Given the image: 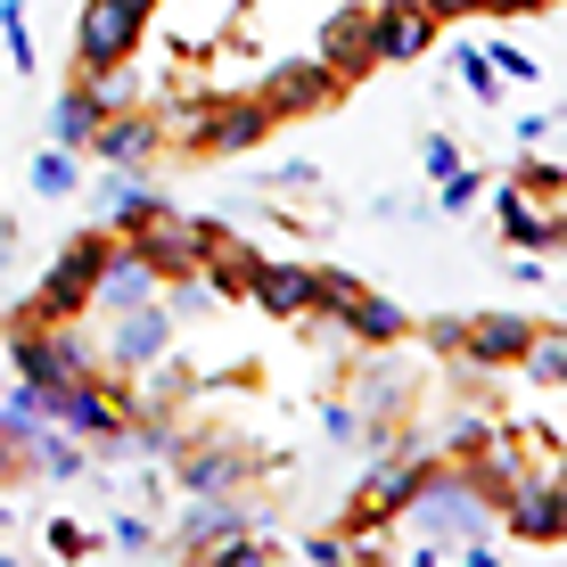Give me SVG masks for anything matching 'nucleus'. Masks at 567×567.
<instances>
[{"label":"nucleus","mask_w":567,"mask_h":567,"mask_svg":"<svg viewBox=\"0 0 567 567\" xmlns=\"http://www.w3.org/2000/svg\"><path fill=\"white\" fill-rule=\"evenodd\" d=\"M436 189H444V214H468V206L485 198V173H468V165H453V173H444Z\"/></svg>","instance_id":"26"},{"label":"nucleus","mask_w":567,"mask_h":567,"mask_svg":"<svg viewBox=\"0 0 567 567\" xmlns=\"http://www.w3.org/2000/svg\"><path fill=\"white\" fill-rule=\"evenodd\" d=\"M420 165H427V182H444V173L461 165V148H453V132H427L420 141Z\"/></svg>","instance_id":"28"},{"label":"nucleus","mask_w":567,"mask_h":567,"mask_svg":"<svg viewBox=\"0 0 567 567\" xmlns=\"http://www.w3.org/2000/svg\"><path fill=\"white\" fill-rule=\"evenodd\" d=\"M91 124H100V107H91V100H83V83H74L66 100L50 107V141H58V148H83V141H91Z\"/></svg>","instance_id":"22"},{"label":"nucleus","mask_w":567,"mask_h":567,"mask_svg":"<svg viewBox=\"0 0 567 567\" xmlns=\"http://www.w3.org/2000/svg\"><path fill=\"white\" fill-rule=\"evenodd\" d=\"M132 379H141V403H148V412H165V403L182 395V370H156V362H141Z\"/></svg>","instance_id":"27"},{"label":"nucleus","mask_w":567,"mask_h":567,"mask_svg":"<svg viewBox=\"0 0 567 567\" xmlns=\"http://www.w3.org/2000/svg\"><path fill=\"white\" fill-rule=\"evenodd\" d=\"M494 511L511 518V535H518V543H559V535H567V494H559L551 468H518L511 494H502Z\"/></svg>","instance_id":"6"},{"label":"nucleus","mask_w":567,"mask_h":567,"mask_svg":"<svg viewBox=\"0 0 567 567\" xmlns=\"http://www.w3.org/2000/svg\"><path fill=\"white\" fill-rule=\"evenodd\" d=\"M485 17H526V9H543V0H477Z\"/></svg>","instance_id":"35"},{"label":"nucleus","mask_w":567,"mask_h":567,"mask_svg":"<svg viewBox=\"0 0 567 567\" xmlns=\"http://www.w3.org/2000/svg\"><path fill=\"white\" fill-rule=\"evenodd\" d=\"M494 214H502V239H511V247H526V256L559 247V214H567V165H551V156H518V173L494 189Z\"/></svg>","instance_id":"1"},{"label":"nucleus","mask_w":567,"mask_h":567,"mask_svg":"<svg viewBox=\"0 0 567 567\" xmlns=\"http://www.w3.org/2000/svg\"><path fill=\"white\" fill-rule=\"evenodd\" d=\"M33 189H42V198H74V189H83V156L50 141L42 156H33Z\"/></svg>","instance_id":"21"},{"label":"nucleus","mask_w":567,"mask_h":567,"mask_svg":"<svg viewBox=\"0 0 567 567\" xmlns=\"http://www.w3.org/2000/svg\"><path fill=\"white\" fill-rule=\"evenodd\" d=\"M346 329H354L362 346H403V338H412V312H403L395 297H370V288H362V297L346 305Z\"/></svg>","instance_id":"17"},{"label":"nucleus","mask_w":567,"mask_h":567,"mask_svg":"<svg viewBox=\"0 0 567 567\" xmlns=\"http://www.w3.org/2000/svg\"><path fill=\"white\" fill-rule=\"evenodd\" d=\"M526 338H535V321H518V312H477V321H453V354H461V362H518Z\"/></svg>","instance_id":"10"},{"label":"nucleus","mask_w":567,"mask_h":567,"mask_svg":"<svg viewBox=\"0 0 567 567\" xmlns=\"http://www.w3.org/2000/svg\"><path fill=\"white\" fill-rule=\"evenodd\" d=\"M453 66H461V83H468V91H477V100H485V107H494V100H502V74H494V58H485L477 42H468V50L453 58Z\"/></svg>","instance_id":"25"},{"label":"nucleus","mask_w":567,"mask_h":567,"mask_svg":"<svg viewBox=\"0 0 567 567\" xmlns=\"http://www.w3.org/2000/svg\"><path fill=\"white\" fill-rule=\"evenodd\" d=\"M156 141H165V124L141 107H124V115H100L91 124V165H115V173H141V156H156Z\"/></svg>","instance_id":"8"},{"label":"nucleus","mask_w":567,"mask_h":567,"mask_svg":"<svg viewBox=\"0 0 567 567\" xmlns=\"http://www.w3.org/2000/svg\"><path fill=\"white\" fill-rule=\"evenodd\" d=\"M141 25H148V17L124 9V0H91L83 25H74V58H83V74H91V66H115V58H132Z\"/></svg>","instance_id":"7"},{"label":"nucleus","mask_w":567,"mask_h":567,"mask_svg":"<svg viewBox=\"0 0 567 567\" xmlns=\"http://www.w3.org/2000/svg\"><path fill=\"white\" fill-rule=\"evenodd\" d=\"M189 132H198L206 148H256L264 132H271V115H264V100H230V107H206V115H189Z\"/></svg>","instance_id":"14"},{"label":"nucleus","mask_w":567,"mask_h":567,"mask_svg":"<svg viewBox=\"0 0 567 567\" xmlns=\"http://www.w3.org/2000/svg\"><path fill=\"white\" fill-rule=\"evenodd\" d=\"M551 124H559V115H551V107H535V115H518V141H526V148H543V141H551Z\"/></svg>","instance_id":"33"},{"label":"nucleus","mask_w":567,"mask_h":567,"mask_svg":"<svg viewBox=\"0 0 567 567\" xmlns=\"http://www.w3.org/2000/svg\"><path fill=\"white\" fill-rule=\"evenodd\" d=\"M42 427H58V420H50V395H42V386H25V379H17V386H9V403H0V436H9L17 453H25V444L42 436Z\"/></svg>","instance_id":"19"},{"label":"nucleus","mask_w":567,"mask_h":567,"mask_svg":"<svg viewBox=\"0 0 567 567\" xmlns=\"http://www.w3.org/2000/svg\"><path fill=\"white\" fill-rule=\"evenodd\" d=\"M518 362H526V379H535V386H559L567 379V338H559V329H535Z\"/></svg>","instance_id":"23"},{"label":"nucleus","mask_w":567,"mask_h":567,"mask_svg":"<svg viewBox=\"0 0 567 567\" xmlns=\"http://www.w3.org/2000/svg\"><path fill=\"white\" fill-rule=\"evenodd\" d=\"M321 427H329V444H354L370 420H362V412H346V403H329V412H321Z\"/></svg>","instance_id":"32"},{"label":"nucleus","mask_w":567,"mask_h":567,"mask_svg":"<svg viewBox=\"0 0 567 567\" xmlns=\"http://www.w3.org/2000/svg\"><path fill=\"white\" fill-rule=\"evenodd\" d=\"M107 543H124V551H156V526H148V518H115Z\"/></svg>","instance_id":"30"},{"label":"nucleus","mask_w":567,"mask_h":567,"mask_svg":"<svg viewBox=\"0 0 567 567\" xmlns=\"http://www.w3.org/2000/svg\"><path fill=\"white\" fill-rule=\"evenodd\" d=\"M247 297H256L264 312H280V321H305V312H321V271H305V264H256Z\"/></svg>","instance_id":"11"},{"label":"nucleus","mask_w":567,"mask_h":567,"mask_svg":"<svg viewBox=\"0 0 567 567\" xmlns=\"http://www.w3.org/2000/svg\"><path fill=\"white\" fill-rule=\"evenodd\" d=\"M148 297H165V280H156L132 247H107L100 280H91V305H100V312H132V305H148Z\"/></svg>","instance_id":"12"},{"label":"nucleus","mask_w":567,"mask_h":567,"mask_svg":"<svg viewBox=\"0 0 567 567\" xmlns=\"http://www.w3.org/2000/svg\"><path fill=\"white\" fill-rule=\"evenodd\" d=\"M420 9L436 17V25H444V17H477V0H420Z\"/></svg>","instance_id":"34"},{"label":"nucleus","mask_w":567,"mask_h":567,"mask_svg":"<svg viewBox=\"0 0 567 567\" xmlns=\"http://www.w3.org/2000/svg\"><path fill=\"white\" fill-rule=\"evenodd\" d=\"M436 42V17L420 9V0H386V9H370V50L379 58H427Z\"/></svg>","instance_id":"13"},{"label":"nucleus","mask_w":567,"mask_h":567,"mask_svg":"<svg viewBox=\"0 0 567 567\" xmlns=\"http://www.w3.org/2000/svg\"><path fill=\"white\" fill-rule=\"evenodd\" d=\"M0 50H9L17 74H33V25H25V0H0Z\"/></svg>","instance_id":"24"},{"label":"nucleus","mask_w":567,"mask_h":567,"mask_svg":"<svg viewBox=\"0 0 567 567\" xmlns=\"http://www.w3.org/2000/svg\"><path fill=\"white\" fill-rule=\"evenodd\" d=\"M230 535H247V511H239V502H223V494H198V502H189V518H182V543H189V551H214V543H230Z\"/></svg>","instance_id":"18"},{"label":"nucleus","mask_w":567,"mask_h":567,"mask_svg":"<svg viewBox=\"0 0 567 567\" xmlns=\"http://www.w3.org/2000/svg\"><path fill=\"white\" fill-rule=\"evenodd\" d=\"M107 247H115L107 230H83V239L42 271V288H33V321H74V312H91V280H100Z\"/></svg>","instance_id":"4"},{"label":"nucleus","mask_w":567,"mask_h":567,"mask_svg":"<svg viewBox=\"0 0 567 567\" xmlns=\"http://www.w3.org/2000/svg\"><path fill=\"white\" fill-rule=\"evenodd\" d=\"M329 91H338V74H329L321 58H305V66L288 58V66H271V74H264V91H256V100H264V115H271V124H280V115H305V107H321Z\"/></svg>","instance_id":"9"},{"label":"nucleus","mask_w":567,"mask_h":567,"mask_svg":"<svg viewBox=\"0 0 567 567\" xmlns=\"http://www.w3.org/2000/svg\"><path fill=\"white\" fill-rule=\"evenodd\" d=\"M485 518H494V502L477 494V477H436V468H427V477L412 485V502H403V526H412L427 551H444V543H453V551L477 543Z\"/></svg>","instance_id":"2"},{"label":"nucleus","mask_w":567,"mask_h":567,"mask_svg":"<svg viewBox=\"0 0 567 567\" xmlns=\"http://www.w3.org/2000/svg\"><path fill=\"white\" fill-rule=\"evenodd\" d=\"M485 58H494V74H511V83H535V58H526V50H511V42H494Z\"/></svg>","instance_id":"31"},{"label":"nucleus","mask_w":567,"mask_h":567,"mask_svg":"<svg viewBox=\"0 0 567 567\" xmlns=\"http://www.w3.org/2000/svg\"><path fill=\"white\" fill-rule=\"evenodd\" d=\"M173 461H182L189 494H223V485H239V453H230V444H198V453H173Z\"/></svg>","instance_id":"20"},{"label":"nucleus","mask_w":567,"mask_h":567,"mask_svg":"<svg viewBox=\"0 0 567 567\" xmlns=\"http://www.w3.org/2000/svg\"><path fill=\"white\" fill-rule=\"evenodd\" d=\"M173 354V312L165 297H148V305H132V312H107V346H100V370H141V362H165Z\"/></svg>","instance_id":"5"},{"label":"nucleus","mask_w":567,"mask_h":567,"mask_svg":"<svg viewBox=\"0 0 567 567\" xmlns=\"http://www.w3.org/2000/svg\"><path fill=\"white\" fill-rule=\"evenodd\" d=\"M321 66H329V74L379 66V50H370V9H329V25H321Z\"/></svg>","instance_id":"15"},{"label":"nucleus","mask_w":567,"mask_h":567,"mask_svg":"<svg viewBox=\"0 0 567 567\" xmlns=\"http://www.w3.org/2000/svg\"><path fill=\"white\" fill-rule=\"evenodd\" d=\"M214 239H223V223H182V214H165V206H156L141 230H124V247L156 271V280H189Z\"/></svg>","instance_id":"3"},{"label":"nucleus","mask_w":567,"mask_h":567,"mask_svg":"<svg viewBox=\"0 0 567 567\" xmlns=\"http://www.w3.org/2000/svg\"><path fill=\"white\" fill-rule=\"evenodd\" d=\"M91 543H100V535H91V526H74V518H50V551H91Z\"/></svg>","instance_id":"29"},{"label":"nucleus","mask_w":567,"mask_h":567,"mask_svg":"<svg viewBox=\"0 0 567 567\" xmlns=\"http://www.w3.org/2000/svg\"><path fill=\"white\" fill-rule=\"evenodd\" d=\"M156 206H165V198H156L141 173H115L107 165V182H100V230H141Z\"/></svg>","instance_id":"16"}]
</instances>
